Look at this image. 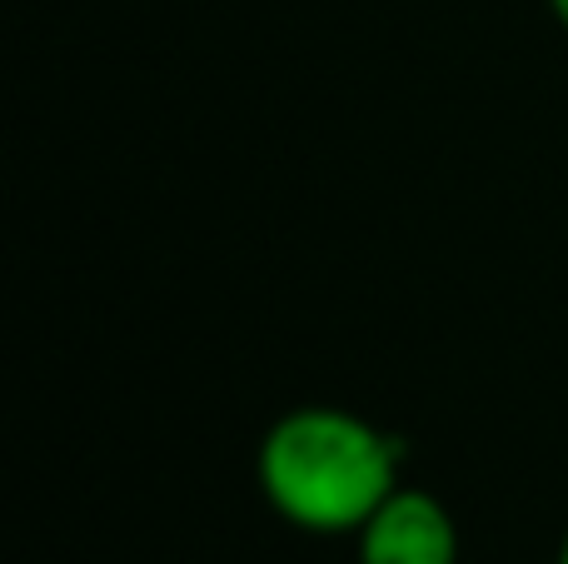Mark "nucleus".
I'll return each instance as SVG.
<instances>
[{
  "label": "nucleus",
  "instance_id": "1",
  "mask_svg": "<svg viewBox=\"0 0 568 564\" xmlns=\"http://www.w3.org/2000/svg\"><path fill=\"white\" fill-rule=\"evenodd\" d=\"M399 440L364 415L300 405L260 440L255 475L270 510L310 535H359L364 520L399 490Z\"/></svg>",
  "mask_w": 568,
  "mask_h": 564
},
{
  "label": "nucleus",
  "instance_id": "2",
  "mask_svg": "<svg viewBox=\"0 0 568 564\" xmlns=\"http://www.w3.org/2000/svg\"><path fill=\"white\" fill-rule=\"evenodd\" d=\"M359 564H459L454 515L429 490L399 485L359 530Z\"/></svg>",
  "mask_w": 568,
  "mask_h": 564
},
{
  "label": "nucleus",
  "instance_id": "3",
  "mask_svg": "<svg viewBox=\"0 0 568 564\" xmlns=\"http://www.w3.org/2000/svg\"><path fill=\"white\" fill-rule=\"evenodd\" d=\"M549 10H554V16H559V26L568 30V0H549Z\"/></svg>",
  "mask_w": 568,
  "mask_h": 564
},
{
  "label": "nucleus",
  "instance_id": "4",
  "mask_svg": "<svg viewBox=\"0 0 568 564\" xmlns=\"http://www.w3.org/2000/svg\"><path fill=\"white\" fill-rule=\"evenodd\" d=\"M559 564H568V535H564V545H559Z\"/></svg>",
  "mask_w": 568,
  "mask_h": 564
}]
</instances>
